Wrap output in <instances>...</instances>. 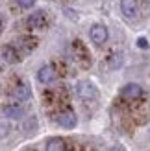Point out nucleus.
I'll list each match as a JSON object with an SVG mask.
<instances>
[{
  "instance_id": "f257e3e1",
  "label": "nucleus",
  "mask_w": 150,
  "mask_h": 151,
  "mask_svg": "<svg viewBox=\"0 0 150 151\" xmlns=\"http://www.w3.org/2000/svg\"><path fill=\"white\" fill-rule=\"evenodd\" d=\"M71 55H72L74 61L80 66H84V68H87V66L91 65V57H89V52L85 48V44L78 39L72 41V44H71Z\"/></svg>"
},
{
  "instance_id": "f03ea898",
  "label": "nucleus",
  "mask_w": 150,
  "mask_h": 151,
  "mask_svg": "<svg viewBox=\"0 0 150 151\" xmlns=\"http://www.w3.org/2000/svg\"><path fill=\"white\" fill-rule=\"evenodd\" d=\"M76 92L80 96V100H84V101H96L98 96H100L98 90H96V87L91 81H80L76 85Z\"/></svg>"
},
{
  "instance_id": "7ed1b4c3",
  "label": "nucleus",
  "mask_w": 150,
  "mask_h": 151,
  "mask_svg": "<svg viewBox=\"0 0 150 151\" xmlns=\"http://www.w3.org/2000/svg\"><path fill=\"white\" fill-rule=\"evenodd\" d=\"M56 122L61 125V127H65V129H72V127L76 125L78 118H76V114H74V111H72L71 107H65V109H61V111H58Z\"/></svg>"
},
{
  "instance_id": "20e7f679",
  "label": "nucleus",
  "mask_w": 150,
  "mask_h": 151,
  "mask_svg": "<svg viewBox=\"0 0 150 151\" xmlns=\"http://www.w3.org/2000/svg\"><path fill=\"white\" fill-rule=\"evenodd\" d=\"M0 55H2V59L6 63L9 65H15V63H20L22 61V54L19 52V48L15 46V44H6V46H2V50H0Z\"/></svg>"
},
{
  "instance_id": "39448f33",
  "label": "nucleus",
  "mask_w": 150,
  "mask_h": 151,
  "mask_svg": "<svg viewBox=\"0 0 150 151\" xmlns=\"http://www.w3.org/2000/svg\"><path fill=\"white\" fill-rule=\"evenodd\" d=\"M9 96L15 98V100H19V101H24L30 98V87L26 85L24 81H20V79H15V83L11 85L9 88Z\"/></svg>"
},
{
  "instance_id": "423d86ee",
  "label": "nucleus",
  "mask_w": 150,
  "mask_h": 151,
  "mask_svg": "<svg viewBox=\"0 0 150 151\" xmlns=\"http://www.w3.org/2000/svg\"><path fill=\"white\" fill-rule=\"evenodd\" d=\"M89 37H91V41L96 44V46H100V44H104L108 41V28L104 26V24H93L91 29H89Z\"/></svg>"
},
{
  "instance_id": "0eeeda50",
  "label": "nucleus",
  "mask_w": 150,
  "mask_h": 151,
  "mask_svg": "<svg viewBox=\"0 0 150 151\" xmlns=\"http://www.w3.org/2000/svg\"><path fill=\"white\" fill-rule=\"evenodd\" d=\"M13 44L19 48V52L22 54V57H24V55L30 54V52L35 50V46H37V39H35V37L26 35V37H20V39H19L17 42H13Z\"/></svg>"
},
{
  "instance_id": "6e6552de",
  "label": "nucleus",
  "mask_w": 150,
  "mask_h": 151,
  "mask_svg": "<svg viewBox=\"0 0 150 151\" xmlns=\"http://www.w3.org/2000/svg\"><path fill=\"white\" fill-rule=\"evenodd\" d=\"M56 78H58V72H56V66H52V65H44L39 68V72H37V79L41 83H44V85L54 83Z\"/></svg>"
},
{
  "instance_id": "1a4fd4ad",
  "label": "nucleus",
  "mask_w": 150,
  "mask_h": 151,
  "mask_svg": "<svg viewBox=\"0 0 150 151\" xmlns=\"http://www.w3.org/2000/svg\"><path fill=\"white\" fill-rule=\"evenodd\" d=\"M47 24H48V17H47V13L43 9L35 11V13H32L28 17V28H32V29H41Z\"/></svg>"
},
{
  "instance_id": "9d476101",
  "label": "nucleus",
  "mask_w": 150,
  "mask_h": 151,
  "mask_svg": "<svg viewBox=\"0 0 150 151\" xmlns=\"http://www.w3.org/2000/svg\"><path fill=\"white\" fill-rule=\"evenodd\" d=\"M2 112H4V116L11 118V120H19V118L24 116V107L17 101H11V103H6L2 107Z\"/></svg>"
},
{
  "instance_id": "9b49d317",
  "label": "nucleus",
  "mask_w": 150,
  "mask_h": 151,
  "mask_svg": "<svg viewBox=\"0 0 150 151\" xmlns=\"http://www.w3.org/2000/svg\"><path fill=\"white\" fill-rule=\"evenodd\" d=\"M121 96L124 100H139V98L143 96V88H141L137 83H128V85L122 87Z\"/></svg>"
},
{
  "instance_id": "f8f14e48",
  "label": "nucleus",
  "mask_w": 150,
  "mask_h": 151,
  "mask_svg": "<svg viewBox=\"0 0 150 151\" xmlns=\"http://www.w3.org/2000/svg\"><path fill=\"white\" fill-rule=\"evenodd\" d=\"M121 11L126 19L137 17V0H121Z\"/></svg>"
},
{
  "instance_id": "ddd939ff",
  "label": "nucleus",
  "mask_w": 150,
  "mask_h": 151,
  "mask_svg": "<svg viewBox=\"0 0 150 151\" xmlns=\"http://www.w3.org/2000/svg\"><path fill=\"white\" fill-rule=\"evenodd\" d=\"M47 151H67V142L63 138H50L47 142Z\"/></svg>"
},
{
  "instance_id": "4468645a",
  "label": "nucleus",
  "mask_w": 150,
  "mask_h": 151,
  "mask_svg": "<svg viewBox=\"0 0 150 151\" xmlns=\"http://www.w3.org/2000/svg\"><path fill=\"white\" fill-rule=\"evenodd\" d=\"M17 4H19L20 7H33L35 0H17Z\"/></svg>"
},
{
  "instance_id": "2eb2a0df",
  "label": "nucleus",
  "mask_w": 150,
  "mask_h": 151,
  "mask_svg": "<svg viewBox=\"0 0 150 151\" xmlns=\"http://www.w3.org/2000/svg\"><path fill=\"white\" fill-rule=\"evenodd\" d=\"M137 44H139V46H145V48L148 46V44H146V39H139V41H137Z\"/></svg>"
},
{
  "instance_id": "dca6fc26",
  "label": "nucleus",
  "mask_w": 150,
  "mask_h": 151,
  "mask_svg": "<svg viewBox=\"0 0 150 151\" xmlns=\"http://www.w3.org/2000/svg\"><path fill=\"white\" fill-rule=\"evenodd\" d=\"M28 151H33V149H28Z\"/></svg>"
}]
</instances>
